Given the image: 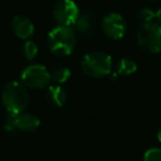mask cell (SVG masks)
<instances>
[{
  "instance_id": "cell-1",
  "label": "cell",
  "mask_w": 161,
  "mask_h": 161,
  "mask_svg": "<svg viewBox=\"0 0 161 161\" xmlns=\"http://www.w3.org/2000/svg\"><path fill=\"white\" fill-rule=\"evenodd\" d=\"M47 44L50 51L56 56H67L73 52L76 44L75 32L69 27L58 25L49 32Z\"/></svg>"
},
{
  "instance_id": "cell-9",
  "label": "cell",
  "mask_w": 161,
  "mask_h": 161,
  "mask_svg": "<svg viewBox=\"0 0 161 161\" xmlns=\"http://www.w3.org/2000/svg\"><path fill=\"white\" fill-rule=\"evenodd\" d=\"M12 30L20 39H29L34 32V25L28 18L23 16H16L12 19Z\"/></svg>"
},
{
  "instance_id": "cell-11",
  "label": "cell",
  "mask_w": 161,
  "mask_h": 161,
  "mask_svg": "<svg viewBox=\"0 0 161 161\" xmlns=\"http://www.w3.org/2000/svg\"><path fill=\"white\" fill-rule=\"evenodd\" d=\"M75 28L80 33L87 34L92 31L94 27V19L90 14H82L78 16V18L75 21Z\"/></svg>"
},
{
  "instance_id": "cell-18",
  "label": "cell",
  "mask_w": 161,
  "mask_h": 161,
  "mask_svg": "<svg viewBox=\"0 0 161 161\" xmlns=\"http://www.w3.org/2000/svg\"><path fill=\"white\" fill-rule=\"evenodd\" d=\"M158 139H159V141L161 142V129L159 130V132H158Z\"/></svg>"
},
{
  "instance_id": "cell-7",
  "label": "cell",
  "mask_w": 161,
  "mask_h": 161,
  "mask_svg": "<svg viewBox=\"0 0 161 161\" xmlns=\"http://www.w3.org/2000/svg\"><path fill=\"white\" fill-rule=\"evenodd\" d=\"M53 14L60 25L71 27L78 18L80 11L77 5L73 0H60L54 6Z\"/></svg>"
},
{
  "instance_id": "cell-16",
  "label": "cell",
  "mask_w": 161,
  "mask_h": 161,
  "mask_svg": "<svg viewBox=\"0 0 161 161\" xmlns=\"http://www.w3.org/2000/svg\"><path fill=\"white\" fill-rule=\"evenodd\" d=\"M138 17L140 20L145 21V22H150V21H153L156 19V14L148 8H143L138 12Z\"/></svg>"
},
{
  "instance_id": "cell-13",
  "label": "cell",
  "mask_w": 161,
  "mask_h": 161,
  "mask_svg": "<svg viewBox=\"0 0 161 161\" xmlns=\"http://www.w3.org/2000/svg\"><path fill=\"white\" fill-rule=\"evenodd\" d=\"M50 74H51V80L60 85L69 80L71 76V71L65 66H56L52 69V72H50Z\"/></svg>"
},
{
  "instance_id": "cell-4",
  "label": "cell",
  "mask_w": 161,
  "mask_h": 161,
  "mask_svg": "<svg viewBox=\"0 0 161 161\" xmlns=\"http://www.w3.org/2000/svg\"><path fill=\"white\" fill-rule=\"evenodd\" d=\"M137 43L148 53H159L161 51V25L154 20L140 25L137 31Z\"/></svg>"
},
{
  "instance_id": "cell-3",
  "label": "cell",
  "mask_w": 161,
  "mask_h": 161,
  "mask_svg": "<svg viewBox=\"0 0 161 161\" xmlns=\"http://www.w3.org/2000/svg\"><path fill=\"white\" fill-rule=\"evenodd\" d=\"M112 58L105 52H91L86 54L80 62L82 71L86 75L95 78L109 75L112 72Z\"/></svg>"
},
{
  "instance_id": "cell-10",
  "label": "cell",
  "mask_w": 161,
  "mask_h": 161,
  "mask_svg": "<svg viewBox=\"0 0 161 161\" xmlns=\"http://www.w3.org/2000/svg\"><path fill=\"white\" fill-rule=\"evenodd\" d=\"M47 98L53 107H62L66 103L67 95L60 85H52L47 88Z\"/></svg>"
},
{
  "instance_id": "cell-5",
  "label": "cell",
  "mask_w": 161,
  "mask_h": 161,
  "mask_svg": "<svg viewBox=\"0 0 161 161\" xmlns=\"http://www.w3.org/2000/svg\"><path fill=\"white\" fill-rule=\"evenodd\" d=\"M3 127L8 132H33L40 127V119L31 113H7L3 120Z\"/></svg>"
},
{
  "instance_id": "cell-8",
  "label": "cell",
  "mask_w": 161,
  "mask_h": 161,
  "mask_svg": "<svg viewBox=\"0 0 161 161\" xmlns=\"http://www.w3.org/2000/svg\"><path fill=\"white\" fill-rule=\"evenodd\" d=\"M102 29L109 39L119 40L125 36L126 32L125 19L118 14H107L102 21Z\"/></svg>"
},
{
  "instance_id": "cell-12",
  "label": "cell",
  "mask_w": 161,
  "mask_h": 161,
  "mask_svg": "<svg viewBox=\"0 0 161 161\" xmlns=\"http://www.w3.org/2000/svg\"><path fill=\"white\" fill-rule=\"evenodd\" d=\"M137 71V63L129 58H124L118 61L116 65V73L118 75L128 76Z\"/></svg>"
},
{
  "instance_id": "cell-15",
  "label": "cell",
  "mask_w": 161,
  "mask_h": 161,
  "mask_svg": "<svg viewBox=\"0 0 161 161\" xmlns=\"http://www.w3.org/2000/svg\"><path fill=\"white\" fill-rule=\"evenodd\" d=\"M143 161H161V149L151 148L147 150L143 156Z\"/></svg>"
},
{
  "instance_id": "cell-6",
  "label": "cell",
  "mask_w": 161,
  "mask_h": 161,
  "mask_svg": "<svg viewBox=\"0 0 161 161\" xmlns=\"http://www.w3.org/2000/svg\"><path fill=\"white\" fill-rule=\"evenodd\" d=\"M51 74L43 65L34 64L28 66L21 74V83L31 90H43L49 86Z\"/></svg>"
},
{
  "instance_id": "cell-17",
  "label": "cell",
  "mask_w": 161,
  "mask_h": 161,
  "mask_svg": "<svg viewBox=\"0 0 161 161\" xmlns=\"http://www.w3.org/2000/svg\"><path fill=\"white\" fill-rule=\"evenodd\" d=\"M156 20H157V22L161 25V8L156 12Z\"/></svg>"
},
{
  "instance_id": "cell-14",
  "label": "cell",
  "mask_w": 161,
  "mask_h": 161,
  "mask_svg": "<svg viewBox=\"0 0 161 161\" xmlns=\"http://www.w3.org/2000/svg\"><path fill=\"white\" fill-rule=\"evenodd\" d=\"M38 45L32 41H27L23 45V54L27 60H33L38 54Z\"/></svg>"
},
{
  "instance_id": "cell-2",
  "label": "cell",
  "mask_w": 161,
  "mask_h": 161,
  "mask_svg": "<svg viewBox=\"0 0 161 161\" xmlns=\"http://www.w3.org/2000/svg\"><path fill=\"white\" fill-rule=\"evenodd\" d=\"M1 101L7 113H22L29 105V94L27 87L19 82L6 84L1 92Z\"/></svg>"
}]
</instances>
